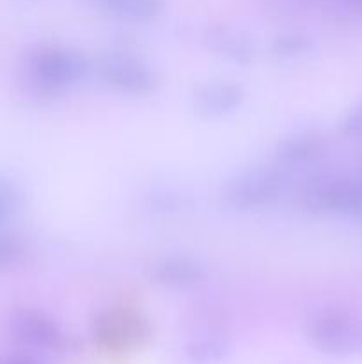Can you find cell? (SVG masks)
<instances>
[{"mask_svg":"<svg viewBox=\"0 0 362 364\" xmlns=\"http://www.w3.org/2000/svg\"><path fill=\"white\" fill-rule=\"evenodd\" d=\"M302 208L312 213L362 219V173L319 174L305 181L298 194Z\"/></svg>","mask_w":362,"mask_h":364,"instance_id":"obj_1","label":"cell"},{"mask_svg":"<svg viewBox=\"0 0 362 364\" xmlns=\"http://www.w3.org/2000/svg\"><path fill=\"white\" fill-rule=\"evenodd\" d=\"M89 63L82 53L62 46H45L28 57L27 75L43 95L59 92L85 78Z\"/></svg>","mask_w":362,"mask_h":364,"instance_id":"obj_2","label":"cell"},{"mask_svg":"<svg viewBox=\"0 0 362 364\" xmlns=\"http://www.w3.org/2000/svg\"><path fill=\"white\" fill-rule=\"evenodd\" d=\"M92 336L105 350L126 354L137 350L151 338V323L141 311L128 306L102 309L92 320Z\"/></svg>","mask_w":362,"mask_h":364,"instance_id":"obj_3","label":"cell"},{"mask_svg":"<svg viewBox=\"0 0 362 364\" xmlns=\"http://www.w3.org/2000/svg\"><path fill=\"white\" fill-rule=\"evenodd\" d=\"M286 187L284 169L277 167H254L231 178L222 188V199L229 208L251 212L270 206L280 198Z\"/></svg>","mask_w":362,"mask_h":364,"instance_id":"obj_4","label":"cell"},{"mask_svg":"<svg viewBox=\"0 0 362 364\" xmlns=\"http://www.w3.org/2000/svg\"><path fill=\"white\" fill-rule=\"evenodd\" d=\"M307 338L316 350L330 358H350L362 348V327L350 313L329 308L307 322Z\"/></svg>","mask_w":362,"mask_h":364,"instance_id":"obj_5","label":"cell"},{"mask_svg":"<svg viewBox=\"0 0 362 364\" xmlns=\"http://www.w3.org/2000/svg\"><path fill=\"white\" fill-rule=\"evenodd\" d=\"M99 78L116 91L130 96H148L156 87V75L148 64L128 52H109L96 64Z\"/></svg>","mask_w":362,"mask_h":364,"instance_id":"obj_6","label":"cell"},{"mask_svg":"<svg viewBox=\"0 0 362 364\" xmlns=\"http://www.w3.org/2000/svg\"><path fill=\"white\" fill-rule=\"evenodd\" d=\"M14 340L35 350L57 352L66 345V336L59 323L39 309H18L9 320Z\"/></svg>","mask_w":362,"mask_h":364,"instance_id":"obj_7","label":"cell"},{"mask_svg":"<svg viewBox=\"0 0 362 364\" xmlns=\"http://www.w3.org/2000/svg\"><path fill=\"white\" fill-rule=\"evenodd\" d=\"M148 276L160 287L183 290L201 283L206 276V270L204 265L192 256L169 255L155 259L148 267Z\"/></svg>","mask_w":362,"mask_h":364,"instance_id":"obj_8","label":"cell"},{"mask_svg":"<svg viewBox=\"0 0 362 364\" xmlns=\"http://www.w3.org/2000/svg\"><path fill=\"white\" fill-rule=\"evenodd\" d=\"M245 98L243 87L229 80L208 82L195 92V109L206 117H222L234 112Z\"/></svg>","mask_w":362,"mask_h":364,"instance_id":"obj_9","label":"cell"},{"mask_svg":"<svg viewBox=\"0 0 362 364\" xmlns=\"http://www.w3.org/2000/svg\"><path fill=\"white\" fill-rule=\"evenodd\" d=\"M325 149V141L316 132H298L284 139L277 148V166L280 169H295L318 159Z\"/></svg>","mask_w":362,"mask_h":364,"instance_id":"obj_10","label":"cell"},{"mask_svg":"<svg viewBox=\"0 0 362 364\" xmlns=\"http://www.w3.org/2000/svg\"><path fill=\"white\" fill-rule=\"evenodd\" d=\"M231 352V340L226 333L216 329H204L188 338L185 343V355L195 364H215L224 361Z\"/></svg>","mask_w":362,"mask_h":364,"instance_id":"obj_11","label":"cell"},{"mask_svg":"<svg viewBox=\"0 0 362 364\" xmlns=\"http://www.w3.org/2000/svg\"><path fill=\"white\" fill-rule=\"evenodd\" d=\"M206 43L213 52L220 53V55L227 57L234 63L247 64L256 55L254 43L251 41V38L245 36L243 32L234 31V28H212L206 34Z\"/></svg>","mask_w":362,"mask_h":364,"instance_id":"obj_12","label":"cell"},{"mask_svg":"<svg viewBox=\"0 0 362 364\" xmlns=\"http://www.w3.org/2000/svg\"><path fill=\"white\" fill-rule=\"evenodd\" d=\"M114 13L137 21H149L163 9V0H98Z\"/></svg>","mask_w":362,"mask_h":364,"instance_id":"obj_13","label":"cell"},{"mask_svg":"<svg viewBox=\"0 0 362 364\" xmlns=\"http://www.w3.org/2000/svg\"><path fill=\"white\" fill-rule=\"evenodd\" d=\"M311 38L305 34H298V32H290L280 38H277L272 43L273 55L279 59H295L311 50Z\"/></svg>","mask_w":362,"mask_h":364,"instance_id":"obj_14","label":"cell"},{"mask_svg":"<svg viewBox=\"0 0 362 364\" xmlns=\"http://www.w3.org/2000/svg\"><path fill=\"white\" fill-rule=\"evenodd\" d=\"M23 255V245L16 237L0 233V270H7L16 265Z\"/></svg>","mask_w":362,"mask_h":364,"instance_id":"obj_15","label":"cell"},{"mask_svg":"<svg viewBox=\"0 0 362 364\" xmlns=\"http://www.w3.org/2000/svg\"><path fill=\"white\" fill-rule=\"evenodd\" d=\"M343 132L348 137L362 139V103L346 114L343 121Z\"/></svg>","mask_w":362,"mask_h":364,"instance_id":"obj_16","label":"cell"},{"mask_svg":"<svg viewBox=\"0 0 362 364\" xmlns=\"http://www.w3.org/2000/svg\"><path fill=\"white\" fill-rule=\"evenodd\" d=\"M14 208V194L9 187L0 185V224L6 223Z\"/></svg>","mask_w":362,"mask_h":364,"instance_id":"obj_17","label":"cell"},{"mask_svg":"<svg viewBox=\"0 0 362 364\" xmlns=\"http://www.w3.org/2000/svg\"><path fill=\"white\" fill-rule=\"evenodd\" d=\"M0 364H45L38 358L25 352H9V354L0 355Z\"/></svg>","mask_w":362,"mask_h":364,"instance_id":"obj_18","label":"cell"},{"mask_svg":"<svg viewBox=\"0 0 362 364\" xmlns=\"http://www.w3.org/2000/svg\"><path fill=\"white\" fill-rule=\"evenodd\" d=\"M353 2H355V4H362V0H353Z\"/></svg>","mask_w":362,"mask_h":364,"instance_id":"obj_19","label":"cell"}]
</instances>
